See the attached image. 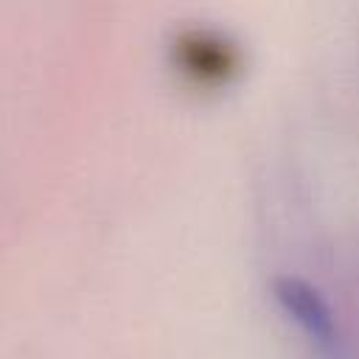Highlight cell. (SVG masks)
Returning a JSON list of instances; mask_svg holds the SVG:
<instances>
[{
  "mask_svg": "<svg viewBox=\"0 0 359 359\" xmlns=\"http://www.w3.org/2000/svg\"><path fill=\"white\" fill-rule=\"evenodd\" d=\"M272 294L278 306L297 323V328L306 334V339L320 353H334L339 345V328L334 320L331 306L320 294L317 286H311L303 278L280 275L272 280Z\"/></svg>",
  "mask_w": 359,
  "mask_h": 359,
  "instance_id": "cell-1",
  "label": "cell"
}]
</instances>
